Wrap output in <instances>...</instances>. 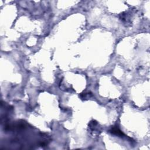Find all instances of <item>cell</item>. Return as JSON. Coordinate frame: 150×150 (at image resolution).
Returning a JSON list of instances; mask_svg holds the SVG:
<instances>
[{"label":"cell","instance_id":"obj_1","mask_svg":"<svg viewBox=\"0 0 150 150\" xmlns=\"http://www.w3.org/2000/svg\"><path fill=\"white\" fill-rule=\"evenodd\" d=\"M110 132H111L113 134L116 135L118 136H120V137H124V134L120 130H119V128L117 127H113L111 128L110 130Z\"/></svg>","mask_w":150,"mask_h":150}]
</instances>
